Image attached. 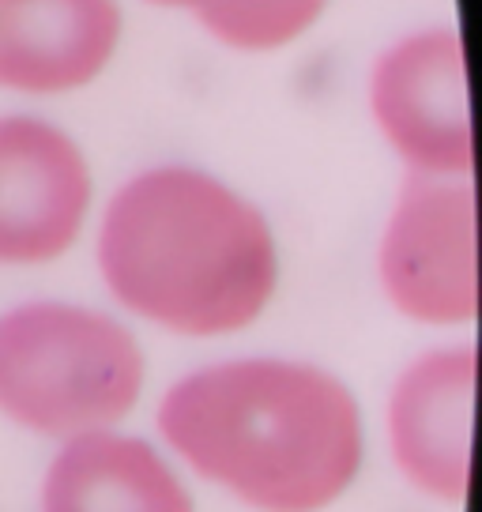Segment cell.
Segmentation results:
<instances>
[{
	"mask_svg": "<svg viewBox=\"0 0 482 512\" xmlns=\"http://www.w3.org/2000/svg\"><path fill=\"white\" fill-rule=\"evenodd\" d=\"M159 430L200 479L257 512H321L351 490L366 437L336 373L290 358H238L181 377Z\"/></svg>",
	"mask_w": 482,
	"mask_h": 512,
	"instance_id": "obj_1",
	"label": "cell"
},
{
	"mask_svg": "<svg viewBox=\"0 0 482 512\" xmlns=\"http://www.w3.org/2000/svg\"><path fill=\"white\" fill-rule=\"evenodd\" d=\"M98 268L117 302L177 336H230L268 309L279 245L264 211L193 166H155L113 192Z\"/></svg>",
	"mask_w": 482,
	"mask_h": 512,
	"instance_id": "obj_2",
	"label": "cell"
},
{
	"mask_svg": "<svg viewBox=\"0 0 482 512\" xmlns=\"http://www.w3.org/2000/svg\"><path fill=\"white\" fill-rule=\"evenodd\" d=\"M140 392L144 351L121 320L68 302L0 313V415L23 430L61 441L113 430Z\"/></svg>",
	"mask_w": 482,
	"mask_h": 512,
	"instance_id": "obj_3",
	"label": "cell"
},
{
	"mask_svg": "<svg viewBox=\"0 0 482 512\" xmlns=\"http://www.w3.org/2000/svg\"><path fill=\"white\" fill-rule=\"evenodd\" d=\"M381 287L418 324H467L479 309L471 177L407 174L381 238Z\"/></svg>",
	"mask_w": 482,
	"mask_h": 512,
	"instance_id": "obj_4",
	"label": "cell"
},
{
	"mask_svg": "<svg viewBox=\"0 0 482 512\" xmlns=\"http://www.w3.org/2000/svg\"><path fill=\"white\" fill-rule=\"evenodd\" d=\"M370 110L411 174L471 177V117L460 34L418 31L381 53Z\"/></svg>",
	"mask_w": 482,
	"mask_h": 512,
	"instance_id": "obj_5",
	"label": "cell"
},
{
	"mask_svg": "<svg viewBox=\"0 0 482 512\" xmlns=\"http://www.w3.org/2000/svg\"><path fill=\"white\" fill-rule=\"evenodd\" d=\"M91 211L80 144L42 117H0V264L65 256Z\"/></svg>",
	"mask_w": 482,
	"mask_h": 512,
	"instance_id": "obj_6",
	"label": "cell"
},
{
	"mask_svg": "<svg viewBox=\"0 0 482 512\" xmlns=\"http://www.w3.org/2000/svg\"><path fill=\"white\" fill-rule=\"evenodd\" d=\"M475 347H441L415 358L388 396V448L418 494L464 505L471 479Z\"/></svg>",
	"mask_w": 482,
	"mask_h": 512,
	"instance_id": "obj_7",
	"label": "cell"
},
{
	"mask_svg": "<svg viewBox=\"0 0 482 512\" xmlns=\"http://www.w3.org/2000/svg\"><path fill=\"white\" fill-rule=\"evenodd\" d=\"M117 0H0V87L68 95L106 72L121 46Z\"/></svg>",
	"mask_w": 482,
	"mask_h": 512,
	"instance_id": "obj_8",
	"label": "cell"
},
{
	"mask_svg": "<svg viewBox=\"0 0 482 512\" xmlns=\"http://www.w3.org/2000/svg\"><path fill=\"white\" fill-rule=\"evenodd\" d=\"M42 512H196L155 445L129 433L68 437L42 482Z\"/></svg>",
	"mask_w": 482,
	"mask_h": 512,
	"instance_id": "obj_9",
	"label": "cell"
},
{
	"mask_svg": "<svg viewBox=\"0 0 482 512\" xmlns=\"http://www.w3.org/2000/svg\"><path fill=\"white\" fill-rule=\"evenodd\" d=\"M328 0H208L193 16L230 49L268 53L298 42L324 16Z\"/></svg>",
	"mask_w": 482,
	"mask_h": 512,
	"instance_id": "obj_10",
	"label": "cell"
},
{
	"mask_svg": "<svg viewBox=\"0 0 482 512\" xmlns=\"http://www.w3.org/2000/svg\"><path fill=\"white\" fill-rule=\"evenodd\" d=\"M151 4H162V8H185V12H196L200 4H208V0H151Z\"/></svg>",
	"mask_w": 482,
	"mask_h": 512,
	"instance_id": "obj_11",
	"label": "cell"
}]
</instances>
